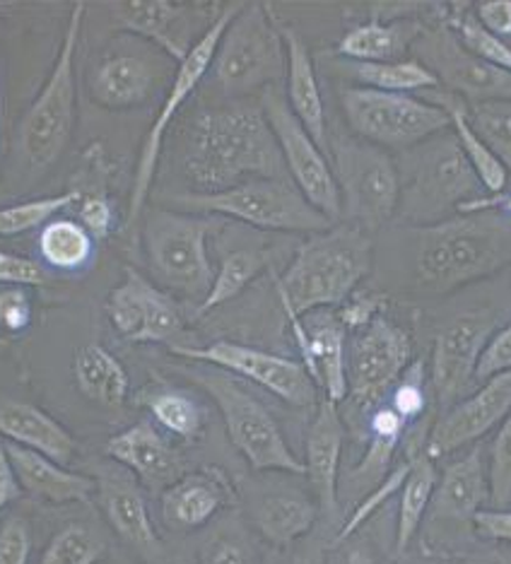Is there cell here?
Segmentation results:
<instances>
[{
    "label": "cell",
    "instance_id": "36",
    "mask_svg": "<svg viewBox=\"0 0 511 564\" xmlns=\"http://www.w3.org/2000/svg\"><path fill=\"white\" fill-rule=\"evenodd\" d=\"M42 261L61 273H78L93 261L95 256V239L89 237L87 229L70 217H54L46 223L40 241Z\"/></svg>",
    "mask_w": 511,
    "mask_h": 564
},
{
    "label": "cell",
    "instance_id": "18",
    "mask_svg": "<svg viewBox=\"0 0 511 564\" xmlns=\"http://www.w3.org/2000/svg\"><path fill=\"white\" fill-rule=\"evenodd\" d=\"M494 333V322L485 314H464L446 324L432 345V393L442 410H449L476 381L485 343Z\"/></svg>",
    "mask_w": 511,
    "mask_h": 564
},
{
    "label": "cell",
    "instance_id": "30",
    "mask_svg": "<svg viewBox=\"0 0 511 564\" xmlns=\"http://www.w3.org/2000/svg\"><path fill=\"white\" fill-rule=\"evenodd\" d=\"M0 437L42 454L61 466H68L78 454V442L70 432L30 403H8L0 408Z\"/></svg>",
    "mask_w": 511,
    "mask_h": 564
},
{
    "label": "cell",
    "instance_id": "55",
    "mask_svg": "<svg viewBox=\"0 0 511 564\" xmlns=\"http://www.w3.org/2000/svg\"><path fill=\"white\" fill-rule=\"evenodd\" d=\"M203 564H256L251 550L229 538L215 541L206 553H203Z\"/></svg>",
    "mask_w": 511,
    "mask_h": 564
},
{
    "label": "cell",
    "instance_id": "29",
    "mask_svg": "<svg viewBox=\"0 0 511 564\" xmlns=\"http://www.w3.org/2000/svg\"><path fill=\"white\" fill-rule=\"evenodd\" d=\"M490 499L488 466L482 460V448H472L470 454L446 466L432 495V519L437 521H472L482 505Z\"/></svg>",
    "mask_w": 511,
    "mask_h": 564
},
{
    "label": "cell",
    "instance_id": "57",
    "mask_svg": "<svg viewBox=\"0 0 511 564\" xmlns=\"http://www.w3.org/2000/svg\"><path fill=\"white\" fill-rule=\"evenodd\" d=\"M292 564H324V557L318 553H304V555L292 560Z\"/></svg>",
    "mask_w": 511,
    "mask_h": 564
},
{
    "label": "cell",
    "instance_id": "50",
    "mask_svg": "<svg viewBox=\"0 0 511 564\" xmlns=\"http://www.w3.org/2000/svg\"><path fill=\"white\" fill-rule=\"evenodd\" d=\"M504 371H511V324L494 330L490 340L485 343L476 379L488 381L497 375H504Z\"/></svg>",
    "mask_w": 511,
    "mask_h": 564
},
{
    "label": "cell",
    "instance_id": "44",
    "mask_svg": "<svg viewBox=\"0 0 511 564\" xmlns=\"http://www.w3.org/2000/svg\"><path fill=\"white\" fill-rule=\"evenodd\" d=\"M413 458H415V454L407 456L405 460H399V464L389 468L387 476H383V478L372 487V492H369V495L362 499V502L352 509V514L348 517V521H345L343 529L338 531V541H345V538L355 535L369 519H372V517L377 514L379 509L387 507L395 495H401L403 482H405V478H407V473H411V468H413Z\"/></svg>",
    "mask_w": 511,
    "mask_h": 564
},
{
    "label": "cell",
    "instance_id": "26",
    "mask_svg": "<svg viewBox=\"0 0 511 564\" xmlns=\"http://www.w3.org/2000/svg\"><path fill=\"white\" fill-rule=\"evenodd\" d=\"M280 34L285 42L287 54V70H285V99L292 113L300 119L318 148L328 150V121L324 95L318 87V75L314 68V58L309 46L302 40V34L292 24L280 20Z\"/></svg>",
    "mask_w": 511,
    "mask_h": 564
},
{
    "label": "cell",
    "instance_id": "3",
    "mask_svg": "<svg viewBox=\"0 0 511 564\" xmlns=\"http://www.w3.org/2000/svg\"><path fill=\"white\" fill-rule=\"evenodd\" d=\"M372 237L352 223L306 237L283 275H275L283 312L306 316L340 306L372 268Z\"/></svg>",
    "mask_w": 511,
    "mask_h": 564
},
{
    "label": "cell",
    "instance_id": "27",
    "mask_svg": "<svg viewBox=\"0 0 511 564\" xmlns=\"http://www.w3.org/2000/svg\"><path fill=\"white\" fill-rule=\"evenodd\" d=\"M6 448L22 492L48 505H87L97 495V478L68 470V466L12 442H6Z\"/></svg>",
    "mask_w": 511,
    "mask_h": 564
},
{
    "label": "cell",
    "instance_id": "37",
    "mask_svg": "<svg viewBox=\"0 0 511 564\" xmlns=\"http://www.w3.org/2000/svg\"><path fill=\"white\" fill-rule=\"evenodd\" d=\"M268 261H271V256L261 249L241 247V249L227 251L222 256L220 268H217V273L213 278V285L206 294V300L198 304V310H196L198 316H206L208 312L217 310V306L237 300L239 294L244 292L251 282L265 271Z\"/></svg>",
    "mask_w": 511,
    "mask_h": 564
},
{
    "label": "cell",
    "instance_id": "41",
    "mask_svg": "<svg viewBox=\"0 0 511 564\" xmlns=\"http://www.w3.org/2000/svg\"><path fill=\"white\" fill-rule=\"evenodd\" d=\"M107 553L101 538L83 523H68L51 538L40 564H97Z\"/></svg>",
    "mask_w": 511,
    "mask_h": 564
},
{
    "label": "cell",
    "instance_id": "19",
    "mask_svg": "<svg viewBox=\"0 0 511 564\" xmlns=\"http://www.w3.org/2000/svg\"><path fill=\"white\" fill-rule=\"evenodd\" d=\"M511 413V371L497 375L482 387L466 395L449 410H444L437 425L432 427L423 452L432 458H444L458 448L482 440L485 434L500 427Z\"/></svg>",
    "mask_w": 511,
    "mask_h": 564
},
{
    "label": "cell",
    "instance_id": "25",
    "mask_svg": "<svg viewBox=\"0 0 511 564\" xmlns=\"http://www.w3.org/2000/svg\"><path fill=\"white\" fill-rule=\"evenodd\" d=\"M229 502H232V485L215 466H208L184 473L170 487H164L162 517L174 531H198Z\"/></svg>",
    "mask_w": 511,
    "mask_h": 564
},
{
    "label": "cell",
    "instance_id": "43",
    "mask_svg": "<svg viewBox=\"0 0 511 564\" xmlns=\"http://www.w3.org/2000/svg\"><path fill=\"white\" fill-rule=\"evenodd\" d=\"M468 123L511 174V105L490 101V105L468 107Z\"/></svg>",
    "mask_w": 511,
    "mask_h": 564
},
{
    "label": "cell",
    "instance_id": "9",
    "mask_svg": "<svg viewBox=\"0 0 511 564\" xmlns=\"http://www.w3.org/2000/svg\"><path fill=\"white\" fill-rule=\"evenodd\" d=\"M194 381L200 383L220 410L229 442L247 458L253 470H280L290 476H304V460L295 456L283 437L278 420L235 375L225 369L208 367L194 371Z\"/></svg>",
    "mask_w": 511,
    "mask_h": 564
},
{
    "label": "cell",
    "instance_id": "59",
    "mask_svg": "<svg viewBox=\"0 0 511 564\" xmlns=\"http://www.w3.org/2000/svg\"><path fill=\"white\" fill-rule=\"evenodd\" d=\"M0 348H3V340H0Z\"/></svg>",
    "mask_w": 511,
    "mask_h": 564
},
{
    "label": "cell",
    "instance_id": "49",
    "mask_svg": "<svg viewBox=\"0 0 511 564\" xmlns=\"http://www.w3.org/2000/svg\"><path fill=\"white\" fill-rule=\"evenodd\" d=\"M32 529L18 514L0 523V564H30Z\"/></svg>",
    "mask_w": 511,
    "mask_h": 564
},
{
    "label": "cell",
    "instance_id": "7",
    "mask_svg": "<svg viewBox=\"0 0 511 564\" xmlns=\"http://www.w3.org/2000/svg\"><path fill=\"white\" fill-rule=\"evenodd\" d=\"M213 78L227 99H244L285 78L287 54L280 18L268 3H241L213 58Z\"/></svg>",
    "mask_w": 511,
    "mask_h": 564
},
{
    "label": "cell",
    "instance_id": "58",
    "mask_svg": "<svg viewBox=\"0 0 511 564\" xmlns=\"http://www.w3.org/2000/svg\"><path fill=\"white\" fill-rule=\"evenodd\" d=\"M492 564H511V550H502L492 557Z\"/></svg>",
    "mask_w": 511,
    "mask_h": 564
},
{
    "label": "cell",
    "instance_id": "33",
    "mask_svg": "<svg viewBox=\"0 0 511 564\" xmlns=\"http://www.w3.org/2000/svg\"><path fill=\"white\" fill-rule=\"evenodd\" d=\"M318 509L322 507L300 492H273L256 505L253 521L268 543L285 547L314 529Z\"/></svg>",
    "mask_w": 511,
    "mask_h": 564
},
{
    "label": "cell",
    "instance_id": "10",
    "mask_svg": "<svg viewBox=\"0 0 511 564\" xmlns=\"http://www.w3.org/2000/svg\"><path fill=\"white\" fill-rule=\"evenodd\" d=\"M328 152L340 191V220L372 235L399 213V164L389 155V150L357 135L328 138Z\"/></svg>",
    "mask_w": 511,
    "mask_h": 564
},
{
    "label": "cell",
    "instance_id": "23",
    "mask_svg": "<svg viewBox=\"0 0 511 564\" xmlns=\"http://www.w3.org/2000/svg\"><path fill=\"white\" fill-rule=\"evenodd\" d=\"M105 454L113 464L131 470L135 480L145 487H170L182 478L178 454L148 420L113 434L105 446Z\"/></svg>",
    "mask_w": 511,
    "mask_h": 564
},
{
    "label": "cell",
    "instance_id": "48",
    "mask_svg": "<svg viewBox=\"0 0 511 564\" xmlns=\"http://www.w3.org/2000/svg\"><path fill=\"white\" fill-rule=\"evenodd\" d=\"M383 310H387V294L357 288L348 300L336 306V318L345 333L352 336V333H360L369 324H374L379 316H383Z\"/></svg>",
    "mask_w": 511,
    "mask_h": 564
},
{
    "label": "cell",
    "instance_id": "28",
    "mask_svg": "<svg viewBox=\"0 0 511 564\" xmlns=\"http://www.w3.org/2000/svg\"><path fill=\"white\" fill-rule=\"evenodd\" d=\"M345 427L338 413V405L322 401L316 405V415L306 432L304 446V476L309 478L316 502L324 511H336L338 505V476L343 454Z\"/></svg>",
    "mask_w": 511,
    "mask_h": 564
},
{
    "label": "cell",
    "instance_id": "38",
    "mask_svg": "<svg viewBox=\"0 0 511 564\" xmlns=\"http://www.w3.org/2000/svg\"><path fill=\"white\" fill-rule=\"evenodd\" d=\"M407 430V422L391 405H379L369 415V446L357 466V478H383L391 468V460L399 452V444Z\"/></svg>",
    "mask_w": 511,
    "mask_h": 564
},
{
    "label": "cell",
    "instance_id": "46",
    "mask_svg": "<svg viewBox=\"0 0 511 564\" xmlns=\"http://www.w3.org/2000/svg\"><path fill=\"white\" fill-rule=\"evenodd\" d=\"M490 478V502L500 509L511 505V413L497 427V434L490 446L488 460Z\"/></svg>",
    "mask_w": 511,
    "mask_h": 564
},
{
    "label": "cell",
    "instance_id": "1",
    "mask_svg": "<svg viewBox=\"0 0 511 564\" xmlns=\"http://www.w3.org/2000/svg\"><path fill=\"white\" fill-rule=\"evenodd\" d=\"M182 164L194 194H220L251 178L287 176L261 105L241 99L198 113Z\"/></svg>",
    "mask_w": 511,
    "mask_h": 564
},
{
    "label": "cell",
    "instance_id": "17",
    "mask_svg": "<svg viewBox=\"0 0 511 564\" xmlns=\"http://www.w3.org/2000/svg\"><path fill=\"white\" fill-rule=\"evenodd\" d=\"M107 316L123 340L138 345L172 343L184 330V316L172 294L131 265H126L121 285L109 292Z\"/></svg>",
    "mask_w": 511,
    "mask_h": 564
},
{
    "label": "cell",
    "instance_id": "8",
    "mask_svg": "<svg viewBox=\"0 0 511 564\" xmlns=\"http://www.w3.org/2000/svg\"><path fill=\"white\" fill-rule=\"evenodd\" d=\"M215 229V215L182 213L164 205L150 208L143 223V249L152 275L186 300H206L215 278L208 251Z\"/></svg>",
    "mask_w": 511,
    "mask_h": 564
},
{
    "label": "cell",
    "instance_id": "6",
    "mask_svg": "<svg viewBox=\"0 0 511 564\" xmlns=\"http://www.w3.org/2000/svg\"><path fill=\"white\" fill-rule=\"evenodd\" d=\"M87 3H75L66 22V32L48 78L28 109L20 126L22 155L30 170L44 172L54 166L68 148L75 121H78V87H75V58L85 28Z\"/></svg>",
    "mask_w": 511,
    "mask_h": 564
},
{
    "label": "cell",
    "instance_id": "56",
    "mask_svg": "<svg viewBox=\"0 0 511 564\" xmlns=\"http://www.w3.org/2000/svg\"><path fill=\"white\" fill-rule=\"evenodd\" d=\"M20 495H22L20 480L15 476V468H12V464H10L6 440L0 437V511L15 502Z\"/></svg>",
    "mask_w": 511,
    "mask_h": 564
},
{
    "label": "cell",
    "instance_id": "14",
    "mask_svg": "<svg viewBox=\"0 0 511 564\" xmlns=\"http://www.w3.org/2000/svg\"><path fill=\"white\" fill-rule=\"evenodd\" d=\"M172 355L184 360L225 369L229 375L249 379L256 387L273 393L275 399L292 408H316L318 387L302 362L283 355H273L259 348H249L235 340H217L206 348L191 345H172Z\"/></svg>",
    "mask_w": 511,
    "mask_h": 564
},
{
    "label": "cell",
    "instance_id": "42",
    "mask_svg": "<svg viewBox=\"0 0 511 564\" xmlns=\"http://www.w3.org/2000/svg\"><path fill=\"white\" fill-rule=\"evenodd\" d=\"M78 198H80L78 191L70 188L61 196H46V198H36V200L0 208V237H15V235L30 232V229L42 227L54 220L61 210H66L70 205L78 203Z\"/></svg>",
    "mask_w": 511,
    "mask_h": 564
},
{
    "label": "cell",
    "instance_id": "53",
    "mask_svg": "<svg viewBox=\"0 0 511 564\" xmlns=\"http://www.w3.org/2000/svg\"><path fill=\"white\" fill-rule=\"evenodd\" d=\"M472 18L480 22L485 32L497 36V40L511 36V0H480L472 8Z\"/></svg>",
    "mask_w": 511,
    "mask_h": 564
},
{
    "label": "cell",
    "instance_id": "15",
    "mask_svg": "<svg viewBox=\"0 0 511 564\" xmlns=\"http://www.w3.org/2000/svg\"><path fill=\"white\" fill-rule=\"evenodd\" d=\"M411 362V333L379 316L348 338V395L360 408H372L391 393Z\"/></svg>",
    "mask_w": 511,
    "mask_h": 564
},
{
    "label": "cell",
    "instance_id": "32",
    "mask_svg": "<svg viewBox=\"0 0 511 564\" xmlns=\"http://www.w3.org/2000/svg\"><path fill=\"white\" fill-rule=\"evenodd\" d=\"M73 377L83 395L105 408H121L128 401L131 379L126 367L105 345L87 343L73 357Z\"/></svg>",
    "mask_w": 511,
    "mask_h": 564
},
{
    "label": "cell",
    "instance_id": "22",
    "mask_svg": "<svg viewBox=\"0 0 511 564\" xmlns=\"http://www.w3.org/2000/svg\"><path fill=\"white\" fill-rule=\"evenodd\" d=\"M306 343L300 350L302 365L326 393V401L340 403L348 399V333L338 324L336 314L312 312L302 316Z\"/></svg>",
    "mask_w": 511,
    "mask_h": 564
},
{
    "label": "cell",
    "instance_id": "2",
    "mask_svg": "<svg viewBox=\"0 0 511 564\" xmlns=\"http://www.w3.org/2000/svg\"><path fill=\"white\" fill-rule=\"evenodd\" d=\"M411 256L415 288L442 297L511 265V220L500 210H480L413 227Z\"/></svg>",
    "mask_w": 511,
    "mask_h": 564
},
{
    "label": "cell",
    "instance_id": "20",
    "mask_svg": "<svg viewBox=\"0 0 511 564\" xmlns=\"http://www.w3.org/2000/svg\"><path fill=\"white\" fill-rule=\"evenodd\" d=\"M111 12L119 30L155 44L176 66L198 42L191 36V24L200 22L198 6L172 3V0H128V3H113Z\"/></svg>",
    "mask_w": 511,
    "mask_h": 564
},
{
    "label": "cell",
    "instance_id": "24",
    "mask_svg": "<svg viewBox=\"0 0 511 564\" xmlns=\"http://www.w3.org/2000/svg\"><path fill=\"white\" fill-rule=\"evenodd\" d=\"M97 497L101 511H105L111 529L117 531L126 543L143 550V553H155L160 547V538L152 523L150 509L140 482L131 470L123 466L109 468L97 476Z\"/></svg>",
    "mask_w": 511,
    "mask_h": 564
},
{
    "label": "cell",
    "instance_id": "11",
    "mask_svg": "<svg viewBox=\"0 0 511 564\" xmlns=\"http://www.w3.org/2000/svg\"><path fill=\"white\" fill-rule=\"evenodd\" d=\"M340 105L352 135L383 150H413L452 128L449 113L415 95L352 85L343 89Z\"/></svg>",
    "mask_w": 511,
    "mask_h": 564
},
{
    "label": "cell",
    "instance_id": "5",
    "mask_svg": "<svg viewBox=\"0 0 511 564\" xmlns=\"http://www.w3.org/2000/svg\"><path fill=\"white\" fill-rule=\"evenodd\" d=\"M164 208L229 217L263 232L283 235H318L326 232L330 223L314 205L302 196V191L290 182V176L251 178L220 194H176L164 198Z\"/></svg>",
    "mask_w": 511,
    "mask_h": 564
},
{
    "label": "cell",
    "instance_id": "4",
    "mask_svg": "<svg viewBox=\"0 0 511 564\" xmlns=\"http://www.w3.org/2000/svg\"><path fill=\"white\" fill-rule=\"evenodd\" d=\"M399 172L401 200L395 217L411 229L449 220L464 205L488 196L456 135L446 131L405 150Z\"/></svg>",
    "mask_w": 511,
    "mask_h": 564
},
{
    "label": "cell",
    "instance_id": "21",
    "mask_svg": "<svg viewBox=\"0 0 511 564\" xmlns=\"http://www.w3.org/2000/svg\"><path fill=\"white\" fill-rule=\"evenodd\" d=\"M162 83L160 63L143 54H107L89 75V97L97 107L126 111L143 107Z\"/></svg>",
    "mask_w": 511,
    "mask_h": 564
},
{
    "label": "cell",
    "instance_id": "12",
    "mask_svg": "<svg viewBox=\"0 0 511 564\" xmlns=\"http://www.w3.org/2000/svg\"><path fill=\"white\" fill-rule=\"evenodd\" d=\"M239 8H241V3L222 6L220 15L215 18V22L206 30V34L200 36V40L194 44V48L188 51V56L176 66V73H174V78L167 89V97H164L162 107L157 111V119L152 121L143 145H140V152H138L133 184H131V205H128V217H131V223H135L148 208V198H150L152 184H155L157 164L162 158L164 138H167L172 121L178 117V111L184 109L191 95L196 93L203 78L210 73L215 51H217V46H220L227 24L232 22Z\"/></svg>",
    "mask_w": 511,
    "mask_h": 564
},
{
    "label": "cell",
    "instance_id": "52",
    "mask_svg": "<svg viewBox=\"0 0 511 564\" xmlns=\"http://www.w3.org/2000/svg\"><path fill=\"white\" fill-rule=\"evenodd\" d=\"M32 324V300L24 288L0 290V328L22 333Z\"/></svg>",
    "mask_w": 511,
    "mask_h": 564
},
{
    "label": "cell",
    "instance_id": "45",
    "mask_svg": "<svg viewBox=\"0 0 511 564\" xmlns=\"http://www.w3.org/2000/svg\"><path fill=\"white\" fill-rule=\"evenodd\" d=\"M425 389H427V369L423 360L411 362V367L403 371V377L395 381V387L391 389L389 405L407 422V425L425 415L427 410Z\"/></svg>",
    "mask_w": 511,
    "mask_h": 564
},
{
    "label": "cell",
    "instance_id": "35",
    "mask_svg": "<svg viewBox=\"0 0 511 564\" xmlns=\"http://www.w3.org/2000/svg\"><path fill=\"white\" fill-rule=\"evenodd\" d=\"M437 480V466H434V460L420 448L401 490L399 523H395V555H403L405 550L413 545L420 525H423V519L430 511Z\"/></svg>",
    "mask_w": 511,
    "mask_h": 564
},
{
    "label": "cell",
    "instance_id": "47",
    "mask_svg": "<svg viewBox=\"0 0 511 564\" xmlns=\"http://www.w3.org/2000/svg\"><path fill=\"white\" fill-rule=\"evenodd\" d=\"M78 198V223L95 241H105L117 229V208L101 186H75Z\"/></svg>",
    "mask_w": 511,
    "mask_h": 564
},
{
    "label": "cell",
    "instance_id": "34",
    "mask_svg": "<svg viewBox=\"0 0 511 564\" xmlns=\"http://www.w3.org/2000/svg\"><path fill=\"white\" fill-rule=\"evenodd\" d=\"M343 70L350 75L357 87L379 89V93L413 95L439 89V80L420 58H403L389 63H357L343 61Z\"/></svg>",
    "mask_w": 511,
    "mask_h": 564
},
{
    "label": "cell",
    "instance_id": "31",
    "mask_svg": "<svg viewBox=\"0 0 511 564\" xmlns=\"http://www.w3.org/2000/svg\"><path fill=\"white\" fill-rule=\"evenodd\" d=\"M425 34V24L417 20H367L355 24L336 44V54L343 61L357 63H389L403 61L413 44Z\"/></svg>",
    "mask_w": 511,
    "mask_h": 564
},
{
    "label": "cell",
    "instance_id": "13",
    "mask_svg": "<svg viewBox=\"0 0 511 564\" xmlns=\"http://www.w3.org/2000/svg\"><path fill=\"white\" fill-rule=\"evenodd\" d=\"M261 109L275 135L290 182L330 223H340V191L334 176V166H330V160L326 158V150L318 148L316 140L306 133V128L287 107L285 93L280 87L263 89Z\"/></svg>",
    "mask_w": 511,
    "mask_h": 564
},
{
    "label": "cell",
    "instance_id": "51",
    "mask_svg": "<svg viewBox=\"0 0 511 564\" xmlns=\"http://www.w3.org/2000/svg\"><path fill=\"white\" fill-rule=\"evenodd\" d=\"M46 282L44 268L28 256L0 251V285L6 288H40Z\"/></svg>",
    "mask_w": 511,
    "mask_h": 564
},
{
    "label": "cell",
    "instance_id": "40",
    "mask_svg": "<svg viewBox=\"0 0 511 564\" xmlns=\"http://www.w3.org/2000/svg\"><path fill=\"white\" fill-rule=\"evenodd\" d=\"M442 12L444 24L456 34L458 42L476 56L511 75V46L504 40H497L490 32H485L480 28V22L472 18L470 8H466L464 3H456L454 8H442Z\"/></svg>",
    "mask_w": 511,
    "mask_h": 564
},
{
    "label": "cell",
    "instance_id": "39",
    "mask_svg": "<svg viewBox=\"0 0 511 564\" xmlns=\"http://www.w3.org/2000/svg\"><path fill=\"white\" fill-rule=\"evenodd\" d=\"M145 408L155 417L162 430H167L174 437L184 442H196L203 437V427H206V415L203 408L191 399L184 391L174 389H160L145 395Z\"/></svg>",
    "mask_w": 511,
    "mask_h": 564
},
{
    "label": "cell",
    "instance_id": "54",
    "mask_svg": "<svg viewBox=\"0 0 511 564\" xmlns=\"http://www.w3.org/2000/svg\"><path fill=\"white\" fill-rule=\"evenodd\" d=\"M470 523L488 541L511 545V509H480Z\"/></svg>",
    "mask_w": 511,
    "mask_h": 564
},
{
    "label": "cell",
    "instance_id": "16",
    "mask_svg": "<svg viewBox=\"0 0 511 564\" xmlns=\"http://www.w3.org/2000/svg\"><path fill=\"white\" fill-rule=\"evenodd\" d=\"M420 61L437 75L439 89L458 97L466 107L507 101L511 105V75L468 51L456 34L439 24L420 36Z\"/></svg>",
    "mask_w": 511,
    "mask_h": 564
}]
</instances>
